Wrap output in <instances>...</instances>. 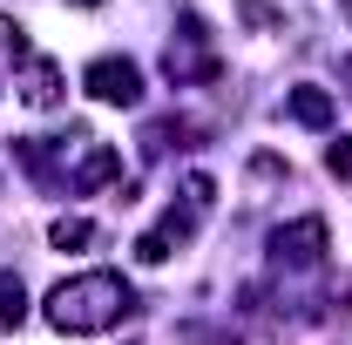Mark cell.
<instances>
[{"mask_svg": "<svg viewBox=\"0 0 352 345\" xmlns=\"http://www.w3.org/2000/svg\"><path fill=\"white\" fill-rule=\"evenodd\" d=\"M82 88L95 102H109V109H135L142 102V68H135L129 54H102V61H88Z\"/></svg>", "mask_w": 352, "mask_h": 345, "instance_id": "5b68a950", "label": "cell"}, {"mask_svg": "<svg viewBox=\"0 0 352 345\" xmlns=\"http://www.w3.org/2000/svg\"><path fill=\"white\" fill-rule=\"evenodd\" d=\"M129 311H135V291H129V278H116V271H75V278H61V285L47 291V304H41V318L61 339L116 332Z\"/></svg>", "mask_w": 352, "mask_h": 345, "instance_id": "6da1fadb", "label": "cell"}, {"mask_svg": "<svg viewBox=\"0 0 352 345\" xmlns=\"http://www.w3.org/2000/svg\"><path fill=\"white\" fill-rule=\"evenodd\" d=\"M210 203H217V183L197 170L190 183H183V210H170L156 230H142V237H135V258H142V264H170L176 244H190V230L204 223V210H210Z\"/></svg>", "mask_w": 352, "mask_h": 345, "instance_id": "3957f363", "label": "cell"}, {"mask_svg": "<svg viewBox=\"0 0 352 345\" xmlns=\"http://www.w3.org/2000/svg\"><path fill=\"white\" fill-rule=\"evenodd\" d=\"M21 318H28V285L14 271H0V332H14Z\"/></svg>", "mask_w": 352, "mask_h": 345, "instance_id": "8fae6325", "label": "cell"}, {"mask_svg": "<svg viewBox=\"0 0 352 345\" xmlns=\"http://www.w3.org/2000/svg\"><path fill=\"white\" fill-rule=\"evenodd\" d=\"M47 244H54V251H88V244H95V223H88V216H54V223H47Z\"/></svg>", "mask_w": 352, "mask_h": 345, "instance_id": "9c48e42d", "label": "cell"}, {"mask_svg": "<svg viewBox=\"0 0 352 345\" xmlns=\"http://www.w3.org/2000/svg\"><path fill=\"white\" fill-rule=\"evenodd\" d=\"M183 135H197V129H190V122H176V115H170V122H149V129H142V156H149V163H156V156H170V142L183 149Z\"/></svg>", "mask_w": 352, "mask_h": 345, "instance_id": "30bf717a", "label": "cell"}, {"mask_svg": "<svg viewBox=\"0 0 352 345\" xmlns=\"http://www.w3.org/2000/svg\"><path fill=\"white\" fill-rule=\"evenodd\" d=\"M325 244H332L325 216H298V223H285L271 237V258L285 264V271H311V264H325Z\"/></svg>", "mask_w": 352, "mask_h": 345, "instance_id": "8992f818", "label": "cell"}, {"mask_svg": "<svg viewBox=\"0 0 352 345\" xmlns=\"http://www.w3.org/2000/svg\"><path fill=\"white\" fill-rule=\"evenodd\" d=\"M14 88H21V102H28V109H54V102H61V68H54L47 54H34V47H28V54H21Z\"/></svg>", "mask_w": 352, "mask_h": 345, "instance_id": "52a82bcc", "label": "cell"}, {"mask_svg": "<svg viewBox=\"0 0 352 345\" xmlns=\"http://www.w3.org/2000/svg\"><path fill=\"white\" fill-rule=\"evenodd\" d=\"M21 163L41 176V183H68V190H102L122 176V156L88 129H68V135H21Z\"/></svg>", "mask_w": 352, "mask_h": 345, "instance_id": "7a4b0ae2", "label": "cell"}, {"mask_svg": "<svg viewBox=\"0 0 352 345\" xmlns=\"http://www.w3.org/2000/svg\"><path fill=\"white\" fill-rule=\"evenodd\" d=\"M217 68L223 61H217V47H210V34H204V21L183 14V34L163 47V75L176 88H197V82H217Z\"/></svg>", "mask_w": 352, "mask_h": 345, "instance_id": "277c9868", "label": "cell"}, {"mask_svg": "<svg viewBox=\"0 0 352 345\" xmlns=\"http://www.w3.org/2000/svg\"><path fill=\"white\" fill-rule=\"evenodd\" d=\"M285 115H292V122H305V129H332L339 102H332V88H311V82H298L292 95H285Z\"/></svg>", "mask_w": 352, "mask_h": 345, "instance_id": "ba28073f", "label": "cell"}, {"mask_svg": "<svg viewBox=\"0 0 352 345\" xmlns=\"http://www.w3.org/2000/svg\"><path fill=\"white\" fill-rule=\"evenodd\" d=\"M75 7H102V0H75Z\"/></svg>", "mask_w": 352, "mask_h": 345, "instance_id": "4fadbf2b", "label": "cell"}, {"mask_svg": "<svg viewBox=\"0 0 352 345\" xmlns=\"http://www.w3.org/2000/svg\"><path fill=\"white\" fill-rule=\"evenodd\" d=\"M325 170H332V176H352V135H339V142L325 149Z\"/></svg>", "mask_w": 352, "mask_h": 345, "instance_id": "7c38bea8", "label": "cell"}]
</instances>
